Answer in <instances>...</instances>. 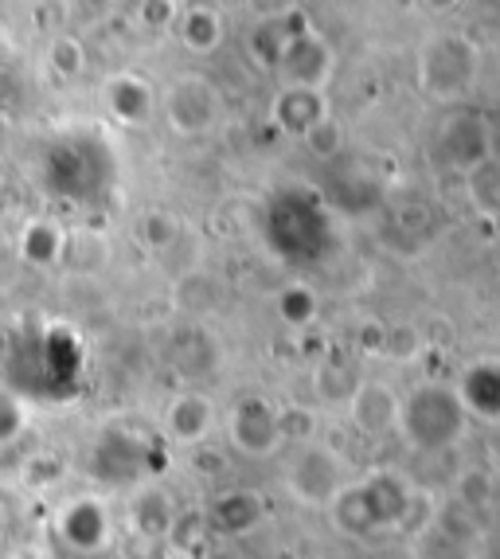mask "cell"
<instances>
[{
    "label": "cell",
    "instance_id": "9a60e30c",
    "mask_svg": "<svg viewBox=\"0 0 500 559\" xmlns=\"http://www.w3.org/2000/svg\"><path fill=\"white\" fill-rule=\"evenodd\" d=\"M469 419H481L500 427V360H477L462 372L454 388Z\"/></svg>",
    "mask_w": 500,
    "mask_h": 559
},
{
    "label": "cell",
    "instance_id": "4316f807",
    "mask_svg": "<svg viewBox=\"0 0 500 559\" xmlns=\"http://www.w3.org/2000/svg\"><path fill=\"white\" fill-rule=\"evenodd\" d=\"M278 318L286 321L289 329H306L309 321L317 318V298H313V289L309 286H286L278 294Z\"/></svg>",
    "mask_w": 500,
    "mask_h": 559
},
{
    "label": "cell",
    "instance_id": "30bf717a",
    "mask_svg": "<svg viewBox=\"0 0 500 559\" xmlns=\"http://www.w3.org/2000/svg\"><path fill=\"white\" fill-rule=\"evenodd\" d=\"M148 457H153V450H148V442L141 435L110 427L94 447V474L110 485H138L153 469Z\"/></svg>",
    "mask_w": 500,
    "mask_h": 559
},
{
    "label": "cell",
    "instance_id": "e0dca14e",
    "mask_svg": "<svg viewBox=\"0 0 500 559\" xmlns=\"http://www.w3.org/2000/svg\"><path fill=\"white\" fill-rule=\"evenodd\" d=\"M215 427V403L200 392H180L168 400L165 407V430L168 439L184 442V447H195L204 442Z\"/></svg>",
    "mask_w": 500,
    "mask_h": 559
},
{
    "label": "cell",
    "instance_id": "7c38bea8",
    "mask_svg": "<svg viewBox=\"0 0 500 559\" xmlns=\"http://www.w3.org/2000/svg\"><path fill=\"white\" fill-rule=\"evenodd\" d=\"M231 442L247 457H274L286 442L282 411H274L266 400H242L231 411Z\"/></svg>",
    "mask_w": 500,
    "mask_h": 559
},
{
    "label": "cell",
    "instance_id": "4fadbf2b",
    "mask_svg": "<svg viewBox=\"0 0 500 559\" xmlns=\"http://www.w3.org/2000/svg\"><path fill=\"white\" fill-rule=\"evenodd\" d=\"M36 364L39 376L36 383L47 392H63L79 380V368H83V348L67 329H47V336L36 345Z\"/></svg>",
    "mask_w": 500,
    "mask_h": 559
},
{
    "label": "cell",
    "instance_id": "52a82bcc",
    "mask_svg": "<svg viewBox=\"0 0 500 559\" xmlns=\"http://www.w3.org/2000/svg\"><path fill=\"white\" fill-rule=\"evenodd\" d=\"M282 86H301V91H321L333 75V51L309 24H286V39L274 59Z\"/></svg>",
    "mask_w": 500,
    "mask_h": 559
},
{
    "label": "cell",
    "instance_id": "83f0119b",
    "mask_svg": "<svg viewBox=\"0 0 500 559\" xmlns=\"http://www.w3.org/2000/svg\"><path fill=\"white\" fill-rule=\"evenodd\" d=\"M177 235H180L177 219H172V215H165V212H148L145 219H141V239H145L148 247H168Z\"/></svg>",
    "mask_w": 500,
    "mask_h": 559
},
{
    "label": "cell",
    "instance_id": "484cf974",
    "mask_svg": "<svg viewBox=\"0 0 500 559\" xmlns=\"http://www.w3.org/2000/svg\"><path fill=\"white\" fill-rule=\"evenodd\" d=\"M28 430V403L12 383H0V450L12 447Z\"/></svg>",
    "mask_w": 500,
    "mask_h": 559
},
{
    "label": "cell",
    "instance_id": "9c48e42d",
    "mask_svg": "<svg viewBox=\"0 0 500 559\" xmlns=\"http://www.w3.org/2000/svg\"><path fill=\"white\" fill-rule=\"evenodd\" d=\"M286 485L289 493L297 497V501L306 504H333L336 493H341L344 485V466L341 457L333 454L329 447H306L301 454L289 462L286 469Z\"/></svg>",
    "mask_w": 500,
    "mask_h": 559
},
{
    "label": "cell",
    "instance_id": "3957f363",
    "mask_svg": "<svg viewBox=\"0 0 500 559\" xmlns=\"http://www.w3.org/2000/svg\"><path fill=\"white\" fill-rule=\"evenodd\" d=\"M395 427L403 435V442L410 450H418V454H445L450 447L462 442L469 415H465L454 388H445V383H418L415 392L398 395Z\"/></svg>",
    "mask_w": 500,
    "mask_h": 559
},
{
    "label": "cell",
    "instance_id": "ffe728a7",
    "mask_svg": "<svg viewBox=\"0 0 500 559\" xmlns=\"http://www.w3.org/2000/svg\"><path fill=\"white\" fill-rule=\"evenodd\" d=\"M177 516H180L177 504L168 501V493L165 489H157V485H141L130 501L133 528H138L141 536H148V540H168V532H172Z\"/></svg>",
    "mask_w": 500,
    "mask_h": 559
},
{
    "label": "cell",
    "instance_id": "5b68a950",
    "mask_svg": "<svg viewBox=\"0 0 500 559\" xmlns=\"http://www.w3.org/2000/svg\"><path fill=\"white\" fill-rule=\"evenodd\" d=\"M477 44L462 32H438L418 51V86L434 103H457L477 83Z\"/></svg>",
    "mask_w": 500,
    "mask_h": 559
},
{
    "label": "cell",
    "instance_id": "7a4b0ae2",
    "mask_svg": "<svg viewBox=\"0 0 500 559\" xmlns=\"http://www.w3.org/2000/svg\"><path fill=\"white\" fill-rule=\"evenodd\" d=\"M44 185L59 200L94 204L114 185V153L106 150L103 138H91V133L51 141L44 153Z\"/></svg>",
    "mask_w": 500,
    "mask_h": 559
},
{
    "label": "cell",
    "instance_id": "ba28073f",
    "mask_svg": "<svg viewBox=\"0 0 500 559\" xmlns=\"http://www.w3.org/2000/svg\"><path fill=\"white\" fill-rule=\"evenodd\" d=\"M168 130H177L180 138H200L219 121L223 98L204 75H180L160 98Z\"/></svg>",
    "mask_w": 500,
    "mask_h": 559
},
{
    "label": "cell",
    "instance_id": "6da1fadb",
    "mask_svg": "<svg viewBox=\"0 0 500 559\" xmlns=\"http://www.w3.org/2000/svg\"><path fill=\"white\" fill-rule=\"evenodd\" d=\"M266 242L289 266H317L336 251L333 207L313 188H282L266 207Z\"/></svg>",
    "mask_w": 500,
    "mask_h": 559
},
{
    "label": "cell",
    "instance_id": "603a6c76",
    "mask_svg": "<svg viewBox=\"0 0 500 559\" xmlns=\"http://www.w3.org/2000/svg\"><path fill=\"white\" fill-rule=\"evenodd\" d=\"M177 28H180V44L195 56H212L215 47L223 44V16L215 9H188L177 12Z\"/></svg>",
    "mask_w": 500,
    "mask_h": 559
},
{
    "label": "cell",
    "instance_id": "d6a6232c",
    "mask_svg": "<svg viewBox=\"0 0 500 559\" xmlns=\"http://www.w3.org/2000/svg\"><path fill=\"white\" fill-rule=\"evenodd\" d=\"M0 559H9V556H0Z\"/></svg>",
    "mask_w": 500,
    "mask_h": 559
},
{
    "label": "cell",
    "instance_id": "44dd1931",
    "mask_svg": "<svg viewBox=\"0 0 500 559\" xmlns=\"http://www.w3.org/2000/svg\"><path fill=\"white\" fill-rule=\"evenodd\" d=\"M259 521H262V501L250 489L219 493L212 501V513H207V528L223 532V536H242V532H250Z\"/></svg>",
    "mask_w": 500,
    "mask_h": 559
},
{
    "label": "cell",
    "instance_id": "ac0fdd59",
    "mask_svg": "<svg viewBox=\"0 0 500 559\" xmlns=\"http://www.w3.org/2000/svg\"><path fill=\"white\" fill-rule=\"evenodd\" d=\"M348 415L360 430L368 435H383L388 427H395V415H398V395L391 392V383L383 380H364L353 388L348 395Z\"/></svg>",
    "mask_w": 500,
    "mask_h": 559
},
{
    "label": "cell",
    "instance_id": "8992f818",
    "mask_svg": "<svg viewBox=\"0 0 500 559\" xmlns=\"http://www.w3.org/2000/svg\"><path fill=\"white\" fill-rule=\"evenodd\" d=\"M434 160L450 173L469 177L492 160V126L477 110L450 114L434 133Z\"/></svg>",
    "mask_w": 500,
    "mask_h": 559
},
{
    "label": "cell",
    "instance_id": "2e32d148",
    "mask_svg": "<svg viewBox=\"0 0 500 559\" xmlns=\"http://www.w3.org/2000/svg\"><path fill=\"white\" fill-rule=\"evenodd\" d=\"M270 118L282 133L289 138H309V133L329 118V106H324L321 91H301V86H282L274 106H270Z\"/></svg>",
    "mask_w": 500,
    "mask_h": 559
},
{
    "label": "cell",
    "instance_id": "d4e9b609",
    "mask_svg": "<svg viewBox=\"0 0 500 559\" xmlns=\"http://www.w3.org/2000/svg\"><path fill=\"white\" fill-rule=\"evenodd\" d=\"M465 192H469V204L485 215H500V160L492 157L489 165L473 168L465 177Z\"/></svg>",
    "mask_w": 500,
    "mask_h": 559
},
{
    "label": "cell",
    "instance_id": "f1b7e54d",
    "mask_svg": "<svg viewBox=\"0 0 500 559\" xmlns=\"http://www.w3.org/2000/svg\"><path fill=\"white\" fill-rule=\"evenodd\" d=\"M306 145L317 153V157H333L336 145H341V130H336V121H333V118H324L321 126H317V130L306 138Z\"/></svg>",
    "mask_w": 500,
    "mask_h": 559
},
{
    "label": "cell",
    "instance_id": "5bb4252c",
    "mask_svg": "<svg viewBox=\"0 0 500 559\" xmlns=\"http://www.w3.org/2000/svg\"><path fill=\"white\" fill-rule=\"evenodd\" d=\"M103 103L106 114L121 126H145L157 110V94L148 86V79L133 75V71H121V75L106 79L103 86Z\"/></svg>",
    "mask_w": 500,
    "mask_h": 559
},
{
    "label": "cell",
    "instance_id": "cb8c5ba5",
    "mask_svg": "<svg viewBox=\"0 0 500 559\" xmlns=\"http://www.w3.org/2000/svg\"><path fill=\"white\" fill-rule=\"evenodd\" d=\"M44 67L51 71L56 83H74L86 71V47L74 36H56L44 51Z\"/></svg>",
    "mask_w": 500,
    "mask_h": 559
},
{
    "label": "cell",
    "instance_id": "8fae6325",
    "mask_svg": "<svg viewBox=\"0 0 500 559\" xmlns=\"http://www.w3.org/2000/svg\"><path fill=\"white\" fill-rule=\"evenodd\" d=\"M59 540H63L67 551L74 556H94V551H103L114 536V524L110 513L103 509V501H94V497H74V501L63 504V513L56 521Z\"/></svg>",
    "mask_w": 500,
    "mask_h": 559
},
{
    "label": "cell",
    "instance_id": "7402d4cb",
    "mask_svg": "<svg viewBox=\"0 0 500 559\" xmlns=\"http://www.w3.org/2000/svg\"><path fill=\"white\" fill-rule=\"evenodd\" d=\"M168 360H172V368H177L180 376H207L215 368V360H219V348H215V341L204 333V329H180L177 336H172V345H168Z\"/></svg>",
    "mask_w": 500,
    "mask_h": 559
},
{
    "label": "cell",
    "instance_id": "4dcf8cb0",
    "mask_svg": "<svg viewBox=\"0 0 500 559\" xmlns=\"http://www.w3.org/2000/svg\"><path fill=\"white\" fill-rule=\"evenodd\" d=\"M489 457H492V469L500 474V427L489 435Z\"/></svg>",
    "mask_w": 500,
    "mask_h": 559
},
{
    "label": "cell",
    "instance_id": "1f68e13d",
    "mask_svg": "<svg viewBox=\"0 0 500 559\" xmlns=\"http://www.w3.org/2000/svg\"><path fill=\"white\" fill-rule=\"evenodd\" d=\"M4 63H9V47H4V39H0V71H4Z\"/></svg>",
    "mask_w": 500,
    "mask_h": 559
},
{
    "label": "cell",
    "instance_id": "f546056e",
    "mask_svg": "<svg viewBox=\"0 0 500 559\" xmlns=\"http://www.w3.org/2000/svg\"><path fill=\"white\" fill-rule=\"evenodd\" d=\"M16 274H20V259L12 251V242H0V294L16 282Z\"/></svg>",
    "mask_w": 500,
    "mask_h": 559
},
{
    "label": "cell",
    "instance_id": "277c9868",
    "mask_svg": "<svg viewBox=\"0 0 500 559\" xmlns=\"http://www.w3.org/2000/svg\"><path fill=\"white\" fill-rule=\"evenodd\" d=\"M333 509V521L341 532L348 536H368V532L391 528L407 516L410 509V489L407 481L391 469H376L364 481H348L336 493V501L329 504Z\"/></svg>",
    "mask_w": 500,
    "mask_h": 559
},
{
    "label": "cell",
    "instance_id": "d6986e66",
    "mask_svg": "<svg viewBox=\"0 0 500 559\" xmlns=\"http://www.w3.org/2000/svg\"><path fill=\"white\" fill-rule=\"evenodd\" d=\"M12 251H16L20 266H36V271H44V266H56V262L63 259L67 235L56 219H32V224L20 231V239L12 242Z\"/></svg>",
    "mask_w": 500,
    "mask_h": 559
}]
</instances>
